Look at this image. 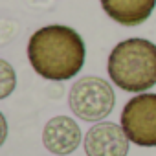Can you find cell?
I'll return each mask as SVG.
<instances>
[{"label":"cell","instance_id":"cell-4","mask_svg":"<svg viewBox=\"0 0 156 156\" xmlns=\"http://www.w3.org/2000/svg\"><path fill=\"white\" fill-rule=\"evenodd\" d=\"M121 127L140 147H156V94L141 92L130 98L121 112Z\"/></svg>","mask_w":156,"mask_h":156},{"label":"cell","instance_id":"cell-7","mask_svg":"<svg viewBox=\"0 0 156 156\" xmlns=\"http://www.w3.org/2000/svg\"><path fill=\"white\" fill-rule=\"evenodd\" d=\"M103 11L121 26H140L154 11L156 0H99Z\"/></svg>","mask_w":156,"mask_h":156},{"label":"cell","instance_id":"cell-1","mask_svg":"<svg viewBox=\"0 0 156 156\" xmlns=\"http://www.w3.org/2000/svg\"><path fill=\"white\" fill-rule=\"evenodd\" d=\"M87 48L70 26L50 24L39 28L28 41V59L31 68L48 81H66L81 72Z\"/></svg>","mask_w":156,"mask_h":156},{"label":"cell","instance_id":"cell-2","mask_svg":"<svg viewBox=\"0 0 156 156\" xmlns=\"http://www.w3.org/2000/svg\"><path fill=\"white\" fill-rule=\"evenodd\" d=\"M108 77L125 92H147L156 85V44L132 37L118 42L107 62Z\"/></svg>","mask_w":156,"mask_h":156},{"label":"cell","instance_id":"cell-6","mask_svg":"<svg viewBox=\"0 0 156 156\" xmlns=\"http://www.w3.org/2000/svg\"><path fill=\"white\" fill-rule=\"evenodd\" d=\"M81 129L70 116H55L51 118L42 130V143L46 151L57 156L72 154L81 143Z\"/></svg>","mask_w":156,"mask_h":156},{"label":"cell","instance_id":"cell-5","mask_svg":"<svg viewBox=\"0 0 156 156\" xmlns=\"http://www.w3.org/2000/svg\"><path fill=\"white\" fill-rule=\"evenodd\" d=\"M129 141L121 125L98 121L85 134V152L87 156H127Z\"/></svg>","mask_w":156,"mask_h":156},{"label":"cell","instance_id":"cell-8","mask_svg":"<svg viewBox=\"0 0 156 156\" xmlns=\"http://www.w3.org/2000/svg\"><path fill=\"white\" fill-rule=\"evenodd\" d=\"M0 70H2V92H0V99H6L17 85V75L6 59L0 61Z\"/></svg>","mask_w":156,"mask_h":156},{"label":"cell","instance_id":"cell-3","mask_svg":"<svg viewBox=\"0 0 156 156\" xmlns=\"http://www.w3.org/2000/svg\"><path fill=\"white\" fill-rule=\"evenodd\" d=\"M68 105L73 116L83 121H103L116 105V96L108 81L96 75L79 77L70 88Z\"/></svg>","mask_w":156,"mask_h":156}]
</instances>
